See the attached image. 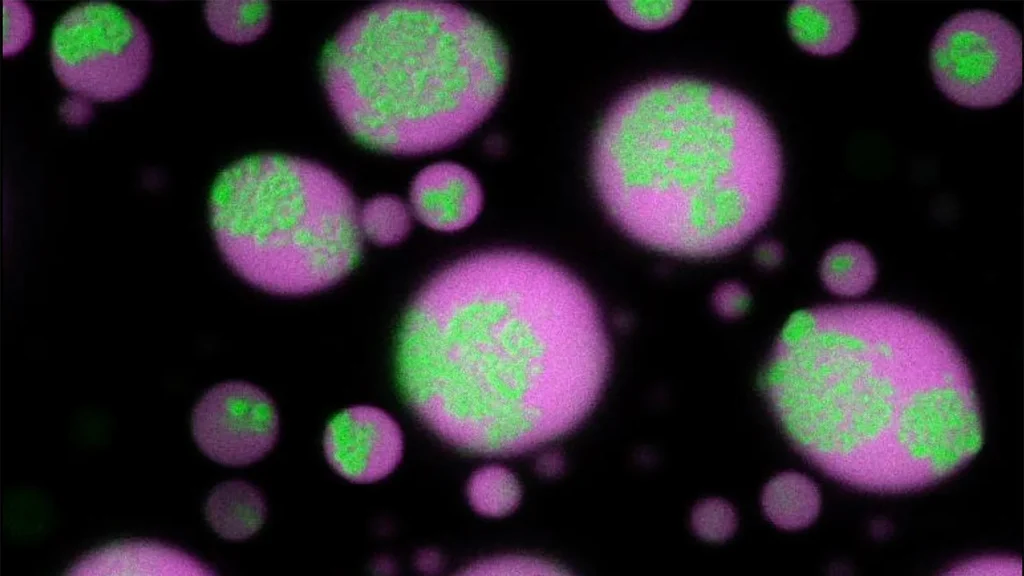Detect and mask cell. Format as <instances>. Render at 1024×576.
<instances>
[{
  "label": "cell",
  "mask_w": 1024,
  "mask_h": 576,
  "mask_svg": "<svg viewBox=\"0 0 1024 576\" xmlns=\"http://www.w3.org/2000/svg\"><path fill=\"white\" fill-rule=\"evenodd\" d=\"M610 367L588 288L526 251H481L442 268L397 333L405 402L439 439L477 456H517L572 433L598 404Z\"/></svg>",
  "instance_id": "obj_1"
},
{
  "label": "cell",
  "mask_w": 1024,
  "mask_h": 576,
  "mask_svg": "<svg viewBox=\"0 0 1024 576\" xmlns=\"http://www.w3.org/2000/svg\"><path fill=\"white\" fill-rule=\"evenodd\" d=\"M791 446L857 490L902 494L963 469L983 444L968 363L926 317L887 303L794 313L761 375Z\"/></svg>",
  "instance_id": "obj_2"
},
{
  "label": "cell",
  "mask_w": 1024,
  "mask_h": 576,
  "mask_svg": "<svg viewBox=\"0 0 1024 576\" xmlns=\"http://www.w3.org/2000/svg\"><path fill=\"white\" fill-rule=\"evenodd\" d=\"M782 154L771 124L744 95L683 76L621 94L593 136L590 172L611 220L666 254L730 252L772 216Z\"/></svg>",
  "instance_id": "obj_3"
},
{
  "label": "cell",
  "mask_w": 1024,
  "mask_h": 576,
  "mask_svg": "<svg viewBox=\"0 0 1024 576\" xmlns=\"http://www.w3.org/2000/svg\"><path fill=\"white\" fill-rule=\"evenodd\" d=\"M321 73L354 140L417 156L455 145L490 116L509 54L499 33L465 7L393 1L352 17L324 48Z\"/></svg>",
  "instance_id": "obj_4"
},
{
  "label": "cell",
  "mask_w": 1024,
  "mask_h": 576,
  "mask_svg": "<svg viewBox=\"0 0 1024 576\" xmlns=\"http://www.w3.org/2000/svg\"><path fill=\"white\" fill-rule=\"evenodd\" d=\"M209 219L228 266L272 294L328 289L361 258L359 208L351 191L309 160L263 154L230 165L211 188Z\"/></svg>",
  "instance_id": "obj_5"
},
{
  "label": "cell",
  "mask_w": 1024,
  "mask_h": 576,
  "mask_svg": "<svg viewBox=\"0 0 1024 576\" xmlns=\"http://www.w3.org/2000/svg\"><path fill=\"white\" fill-rule=\"evenodd\" d=\"M50 58L57 79L71 95L112 102L141 87L150 69L151 45L144 26L129 11L89 2L58 21Z\"/></svg>",
  "instance_id": "obj_6"
},
{
  "label": "cell",
  "mask_w": 1024,
  "mask_h": 576,
  "mask_svg": "<svg viewBox=\"0 0 1024 576\" xmlns=\"http://www.w3.org/2000/svg\"><path fill=\"white\" fill-rule=\"evenodd\" d=\"M930 67L935 83L953 102L971 108L1000 105L1022 82L1021 35L997 13H958L937 31Z\"/></svg>",
  "instance_id": "obj_7"
},
{
  "label": "cell",
  "mask_w": 1024,
  "mask_h": 576,
  "mask_svg": "<svg viewBox=\"0 0 1024 576\" xmlns=\"http://www.w3.org/2000/svg\"><path fill=\"white\" fill-rule=\"evenodd\" d=\"M278 414L260 388L229 381L209 389L192 413V433L212 460L244 466L264 457L277 441Z\"/></svg>",
  "instance_id": "obj_8"
},
{
  "label": "cell",
  "mask_w": 1024,
  "mask_h": 576,
  "mask_svg": "<svg viewBox=\"0 0 1024 576\" xmlns=\"http://www.w3.org/2000/svg\"><path fill=\"white\" fill-rule=\"evenodd\" d=\"M323 447L332 468L354 483H372L391 474L401 461L403 435L397 422L372 406H353L327 425Z\"/></svg>",
  "instance_id": "obj_9"
},
{
  "label": "cell",
  "mask_w": 1024,
  "mask_h": 576,
  "mask_svg": "<svg viewBox=\"0 0 1024 576\" xmlns=\"http://www.w3.org/2000/svg\"><path fill=\"white\" fill-rule=\"evenodd\" d=\"M414 215L424 225L453 232L472 224L483 205L476 176L453 162L427 166L414 178L410 190Z\"/></svg>",
  "instance_id": "obj_10"
},
{
  "label": "cell",
  "mask_w": 1024,
  "mask_h": 576,
  "mask_svg": "<svg viewBox=\"0 0 1024 576\" xmlns=\"http://www.w3.org/2000/svg\"><path fill=\"white\" fill-rule=\"evenodd\" d=\"M69 574L89 575H211L190 555L148 541H126L103 547L71 567Z\"/></svg>",
  "instance_id": "obj_11"
},
{
  "label": "cell",
  "mask_w": 1024,
  "mask_h": 576,
  "mask_svg": "<svg viewBox=\"0 0 1024 576\" xmlns=\"http://www.w3.org/2000/svg\"><path fill=\"white\" fill-rule=\"evenodd\" d=\"M788 29L803 50L821 56L840 53L857 33L858 15L848 1H798L788 12Z\"/></svg>",
  "instance_id": "obj_12"
},
{
  "label": "cell",
  "mask_w": 1024,
  "mask_h": 576,
  "mask_svg": "<svg viewBox=\"0 0 1024 576\" xmlns=\"http://www.w3.org/2000/svg\"><path fill=\"white\" fill-rule=\"evenodd\" d=\"M205 516L219 536L229 540L246 539L265 521V500L258 489L244 481L223 482L210 492Z\"/></svg>",
  "instance_id": "obj_13"
},
{
  "label": "cell",
  "mask_w": 1024,
  "mask_h": 576,
  "mask_svg": "<svg viewBox=\"0 0 1024 576\" xmlns=\"http://www.w3.org/2000/svg\"><path fill=\"white\" fill-rule=\"evenodd\" d=\"M762 507L766 517L778 528L800 530L818 517L821 495L817 485L797 472H784L764 487Z\"/></svg>",
  "instance_id": "obj_14"
},
{
  "label": "cell",
  "mask_w": 1024,
  "mask_h": 576,
  "mask_svg": "<svg viewBox=\"0 0 1024 576\" xmlns=\"http://www.w3.org/2000/svg\"><path fill=\"white\" fill-rule=\"evenodd\" d=\"M877 276L876 262L870 251L854 241L829 248L820 264V277L832 293L854 297L867 292Z\"/></svg>",
  "instance_id": "obj_15"
},
{
  "label": "cell",
  "mask_w": 1024,
  "mask_h": 576,
  "mask_svg": "<svg viewBox=\"0 0 1024 576\" xmlns=\"http://www.w3.org/2000/svg\"><path fill=\"white\" fill-rule=\"evenodd\" d=\"M205 16L210 29L231 43H248L267 28L270 9L263 1L209 2Z\"/></svg>",
  "instance_id": "obj_16"
},
{
  "label": "cell",
  "mask_w": 1024,
  "mask_h": 576,
  "mask_svg": "<svg viewBox=\"0 0 1024 576\" xmlns=\"http://www.w3.org/2000/svg\"><path fill=\"white\" fill-rule=\"evenodd\" d=\"M467 495L473 509L487 517H503L519 505L522 492L514 474L490 465L476 471L469 480Z\"/></svg>",
  "instance_id": "obj_17"
},
{
  "label": "cell",
  "mask_w": 1024,
  "mask_h": 576,
  "mask_svg": "<svg viewBox=\"0 0 1024 576\" xmlns=\"http://www.w3.org/2000/svg\"><path fill=\"white\" fill-rule=\"evenodd\" d=\"M408 206L393 195H379L367 200L359 209L362 236L379 246L401 242L411 229Z\"/></svg>",
  "instance_id": "obj_18"
},
{
  "label": "cell",
  "mask_w": 1024,
  "mask_h": 576,
  "mask_svg": "<svg viewBox=\"0 0 1024 576\" xmlns=\"http://www.w3.org/2000/svg\"><path fill=\"white\" fill-rule=\"evenodd\" d=\"M624 23L642 30H656L677 21L687 9L686 1H616L608 3Z\"/></svg>",
  "instance_id": "obj_19"
},
{
  "label": "cell",
  "mask_w": 1024,
  "mask_h": 576,
  "mask_svg": "<svg viewBox=\"0 0 1024 576\" xmlns=\"http://www.w3.org/2000/svg\"><path fill=\"white\" fill-rule=\"evenodd\" d=\"M694 532L702 539L722 542L737 528L736 513L731 505L718 498H709L695 505L691 515Z\"/></svg>",
  "instance_id": "obj_20"
},
{
  "label": "cell",
  "mask_w": 1024,
  "mask_h": 576,
  "mask_svg": "<svg viewBox=\"0 0 1024 576\" xmlns=\"http://www.w3.org/2000/svg\"><path fill=\"white\" fill-rule=\"evenodd\" d=\"M462 573L468 575H566L569 572L558 564L542 558L504 555L473 563Z\"/></svg>",
  "instance_id": "obj_21"
},
{
  "label": "cell",
  "mask_w": 1024,
  "mask_h": 576,
  "mask_svg": "<svg viewBox=\"0 0 1024 576\" xmlns=\"http://www.w3.org/2000/svg\"><path fill=\"white\" fill-rule=\"evenodd\" d=\"M4 26V55H12L31 37L33 21L29 9L19 2L4 1Z\"/></svg>",
  "instance_id": "obj_22"
},
{
  "label": "cell",
  "mask_w": 1024,
  "mask_h": 576,
  "mask_svg": "<svg viewBox=\"0 0 1024 576\" xmlns=\"http://www.w3.org/2000/svg\"><path fill=\"white\" fill-rule=\"evenodd\" d=\"M712 303L715 311L722 317L738 318L747 311L750 295L740 283L727 282L715 290Z\"/></svg>",
  "instance_id": "obj_23"
},
{
  "label": "cell",
  "mask_w": 1024,
  "mask_h": 576,
  "mask_svg": "<svg viewBox=\"0 0 1024 576\" xmlns=\"http://www.w3.org/2000/svg\"><path fill=\"white\" fill-rule=\"evenodd\" d=\"M950 574L1020 575L1021 563L1015 558L990 557L970 560L954 567Z\"/></svg>",
  "instance_id": "obj_24"
},
{
  "label": "cell",
  "mask_w": 1024,
  "mask_h": 576,
  "mask_svg": "<svg viewBox=\"0 0 1024 576\" xmlns=\"http://www.w3.org/2000/svg\"><path fill=\"white\" fill-rule=\"evenodd\" d=\"M90 104L91 102L81 97L71 95L62 104L61 114L65 121L71 124H81L90 118Z\"/></svg>",
  "instance_id": "obj_25"
},
{
  "label": "cell",
  "mask_w": 1024,
  "mask_h": 576,
  "mask_svg": "<svg viewBox=\"0 0 1024 576\" xmlns=\"http://www.w3.org/2000/svg\"><path fill=\"white\" fill-rule=\"evenodd\" d=\"M755 257L760 265L771 268L781 262L783 250L777 242L765 241L757 246Z\"/></svg>",
  "instance_id": "obj_26"
}]
</instances>
